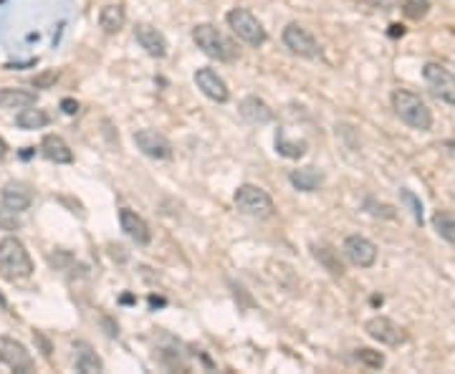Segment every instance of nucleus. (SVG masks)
Masks as SVG:
<instances>
[{
	"label": "nucleus",
	"mask_w": 455,
	"mask_h": 374,
	"mask_svg": "<svg viewBox=\"0 0 455 374\" xmlns=\"http://www.w3.org/2000/svg\"><path fill=\"white\" fill-rule=\"evenodd\" d=\"M392 109L400 117V122L417 131H430L433 129V112L428 104L422 101L417 94L407 92V89H395L392 92Z\"/></svg>",
	"instance_id": "1"
},
{
	"label": "nucleus",
	"mask_w": 455,
	"mask_h": 374,
	"mask_svg": "<svg viewBox=\"0 0 455 374\" xmlns=\"http://www.w3.org/2000/svg\"><path fill=\"white\" fill-rule=\"evenodd\" d=\"M34 273V261L28 256L26 245L15 236H8L0 240V276L8 281H23Z\"/></svg>",
	"instance_id": "2"
},
{
	"label": "nucleus",
	"mask_w": 455,
	"mask_h": 374,
	"mask_svg": "<svg viewBox=\"0 0 455 374\" xmlns=\"http://www.w3.org/2000/svg\"><path fill=\"white\" fill-rule=\"evenodd\" d=\"M192 41L205 56H210L215 61L231 64V61L238 59V46L212 23H200V26L192 28Z\"/></svg>",
	"instance_id": "3"
},
{
	"label": "nucleus",
	"mask_w": 455,
	"mask_h": 374,
	"mask_svg": "<svg viewBox=\"0 0 455 374\" xmlns=\"http://www.w3.org/2000/svg\"><path fill=\"white\" fill-rule=\"evenodd\" d=\"M233 200H236V208L243 215L258 217V220H266V217H270L276 213V205H273L270 195L263 187H258V185H240Z\"/></svg>",
	"instance_id": "4"
},
{
	"label": "nucleus",
	"mask_w": 455,
	"mask_h": 374,
	"mask_svg": "<svg viewBox=\"0 0 455 374\" xmlns=\"http://www.w3.org/2000/svg\"><path fill=\"white\" fill-rule=\"evenodd\" d=\"M225 20H228V26L233 28V33H236L238 38L245 41L248 46L258 48V46H263L266 41H268V33H266V28L261 26V20H258L256 15L248 10V8H233L231 13L225 15Z\"/></svg>",
	"instance_id": "5"
},
{
	"label": "nucleus",
	"mask_w": 455,
	"mask_h": 374,
	"mask_svg": "<svg viewBox=\"0 0 455 374\" xmlns=\"http://www.w3.org/2000/svg\"><path fill=\"white\" fill-rule=\"evenodd\" d=\"M422 79L428 84V89L435 94L440 101L455 106V73L445 66L435 64V61H428L422 66Z\"/></svg>",
	"instance_id": "6"
},
{
	"label": "nucleus",
	"mask_w": 455,
	"mask_h": 374,
	"mask_svg": "<svg viewBox=\"0 0 455 374\" xmlns=\"http://www.w3.org/2000/svg\"><path fill=\"white\" fill-rule=\"evenodd\" d=\"M284 46L289 48L294 56L298 59H317L322 48H319V41L311 36L306 28H301L298 23H289L284 28Z\"/></svg>",
	"instance_id": "7"
},
{
	"label": "nucleus",
	"mask_w": 455,
	"mask_h": 374,
	"mask_svg": "<svg viewBox=\"0 0 455 374\" xmlns=\"http://www.w3.org/2000/svg\"><path fill=\"white\" fill-rule=\"evenodd\" d=\"M364 331L375 339V342L384 344V347H400V344L407 342V334H405L403 326H397L392 319L387 316H375L370 322L364 324Z\"/></svg>",
	"instance_id": "8"
},
{
	"label": "nucleus",
	"mask_w": 455,
	"mask_h": 374,
	"mask_svg": "<svg viewBox=\"0 0 455 374\" xmlns=\"http://www.w3.org/2000/svg\"><path fill=\"white\" fill-rule=\"evenodd\" d=\"M0 361L13 372L26 374L34 369V357L26 349V344L15 342L10 336H0Z\"/></svg>",
	"instance_id": "9"
},
{
	"label": "nucleus",
	"mask_w": 455,
	"mask_h": 374,
	"mask_svg": "<svg viewBox=\"0 0 455 374\" xmlns=\"http://www.w3.org/2000/svg\"><path fill=\"white\" fill-rule=\"evenodd\" d=\"M134 145L142 154L152 159H170L172 157V145L165 134H159L157 129H137L134 131Z\"/></svg>",
	"instance_id": "10"
},
{
	"label": "nucleus",
	"mask_w": 455,
	"mask_h": 374,
	"mask_svg": "<svg viewBox=\"0 0 455 374\" xmlns=\"http://www.w3.org/2000/svg\"><path fill=\"white\" fill-rule=\"evenodd\" d=\"M344 256L359 268H372L377 263V245L364 236H349L342 245Z\"/></svg>",
	"instance_id": "11"
},
{
	"label": "nucleus",
	"mask_w": 455,
	"mask_h": 374,
	"mask_svg": "<svg viewBox=\"0 0 455 374\" xmlns=\"http://www.w3.org/2000/svg\"><path fill=\"white\" fill-rule=\"evenodd\" d=\"M134 38H137V43L150 53L152 59H165L167 56V48H170L167 46V38L150 23H137L134 26Z\"/></svg>",
	"instance_id": "12"
},
{
	"label": "nucleus",
	"mask_w": 455,
	"mask_h": 374,
	"mask_svg": "<svg viewBox=\"0 0 455 374\" xmlns=\"http://www.w3.org/2000/svg\"><path fill=\"white\" fill-rule=\"evenodd\" d=\"M195 84H198V89L205 96L212 99V101H218V104H225V101L231 99L228 84H225L218 76V71H212V69H198V71H195Z\"/></svg>",
	"instance_id": "13"
},
{
	"label": "nucleus",
	"mask_w": 455,
	"mask_h": 374,
	"mask_svg": "<svg viewBox=\"0 0 455 374\" xmlns=\"http://www.w3.org/2000/svg\"><path fill=\"white\" fill-rule=\"evenodd\" d=\"M119 225H122V230H124L127 236L132 238L137 245H150L152 230L142 215H137V213L129 210V208H122V210H119Z\"/></svg>",
	"instance_id": "14"
},
{
	"label": "nucleus",
	"mask_w": 455,
	"mask_h": 374,
	"mask_svg": "<svg viewBox=\"0 0 455 374\" xmlns=\"http://www.w3.org/2000/svg\"><path fill=\"white\" fill-rule=\"evenodd\" d=\"M0 200H3V208H8V210H15V213H23L31 208V203H34V195H31V190H28L23 182H8L6 187H3V195H0Z\"/></svg>",
	"instance_id": "15"
},
{
	"label": "nucleus",
	"mask_w": 455,
	"mask_h": 374,
	"mask_svg": "<svg viewBox=\"0 0 455 374\" xmlns=\"http://www.w3.org/2000/svg\"><path fill=\"white\" fill-rule=\"evenodd\" d=\"M238 112L251 124H268V122H273V109L258 96H245L240 101V106H238Z\"/></svg>",
	"instance_id": "16"
},
{
	"label": "nucleus",
	"mask_w": 455,
	"mask_h": 374,
	"mask_svg": "<svg viewBox=\"0 0 455 374\" xmlns=\"http://www.w3.org/2000/svg\"><path fill=\"white\" fill-rule=\"evenodd\" d=\"M41 154L56 164H71L73 162L71 147H68L59 134H46V137H43V142H41Z\"/></svg>",
	"instance_id": "17"
},
{
	"label": "nucleus",
	"mask_w": 455,
	"mask_h": 374,
	"mask_svg": "<svg viewBox=\"0 0 455 374\" xmlns=\"http://www.w3.org/2000/svg\"><path fill=\"white\" fill-rule=\"evenodd\" d=\"M127 23V10L124 6H119V3H109V6H104L99 10V26L104 33H109V36H114V33H119L122 28H124Z\"/></svg>",
	"instance_id": "18"
},
{
	"label": "nucleus",
	"mask_w": 455,
	"mask_h": 374,
	"mask_svg": "<svg viewBox=\"0 0 455 374\" xmlns=\"http://www.w3.org/2000/svg\"><path fill=\"white\" fill-rule=\"evenodd\" d=\"M291 185L301 192H317L324 185V172L317 167H301V170L291 172Z\"/></svg>",
	"instance_id": "19"
},
{
	"label": "nucleus",
	"mask_w": 455,
	"mask_h": 374,
	"mask_svg": "<svg viewBox=\"0 0 455 374\" xmlns=\"http://www.w3.org/2000/svg\"><path fill=\"white\" fill-rule=\"evenodd\" d=\"M36 94L28 89H0V106L3 109H23V106H34Z\"/></svg>",
	"instance_id": "20"
},
{
	"label": "nucleus",
	"mask_w": 455,
	"mask_h": 374,
	"mask_svg": "<svg viewBox=\"0 0 455 374\" xmlns=\"http://www.w3.org/2000/svg\"><path fill=\"white\" fill-rule=\"evenodd\" d=\"M15 124L20 127V129H43V127L48 124V114L43 112V109H36L34 106H23L18 112V117H15Z\"/></svg>",
	"instance_id": "21"
},
{
	"label": "nucleus",
	"mask_w": 455,
	"mask_h": 374,
	"mask_svg": "<svg viewBox=\"0 0 455 374\" xmlns=\"http://www.w3.org/2000/svg\"><path fill=\"white\" fill-rule=\"evenodd\" d=\"M433 228H435V233L442 240H448L450 245H455V213L438 210L433 215Z\"/></svg>",
	"instance_id": "22"
},
{
	"label": "nucleus",
	"mask_w": 455,
	"mask_h": 374,
	"mask_svg": "<svg viewBox=\"0 0 455 374\" xmlns=\"http://www.w3.org/2000/svg\"><path fill=\"white\" fill-rule=\"evenodd\" d=\"M76 347L81 349L79 354H76V369L79 372H86V374H92V372H101L104 369V364H101V359L96 354L92 352V347L89 344H84V342H79Z\"/></svg>",
	"instance_id": "23"
},
{
	"label": "nucleus",
	"mask_w": 455,
	"mask_h": 374,
	"mask_svg": "<svg viewBox=\"0 0 455 374\" xmlns=\"http://www.w3.org/2000/svg\"><path fill=\"white\" fill-rule=\"evenodd\" d=\"M276 150H278V154H284V157L298 159V157H303V152H306V142H286V134L284 131H278Z\"/></svg>",
	"instance_id": "24"
},
{
	"label": "nucleus",
	"mask_w": 455,
	"mask_h": 374,
	"mask_svg": "<svg viewBox=\"0 0 455 374\" xmlns=\"http://www.w3.org/2000/svg\"><path fill=\"white\" fill-rule=\"evenodd\" d=\"M314 256L319 258V261L324 263V268L329 271L331 276H342L344 273V266H342V261H339L337 258V253H334V250L331 248H314Z\"/></svg>",
	"instance_id": "25"
},
{
	"label": "nucleus",
	"mask_w": 455,
	"mask_h": 374,
	"mask_svg": "<svg viewBox=\"0 0 455 374\" xmlns=\"http://www.w3.org/2000/svg\"><path fill=\"white\" fill-rule=\"evenodd\" d=\"M354 359L359 361V364H364V367H370V369H382L384 367V354H382V352H375V349H367V347L356 349Z\"/></svg>",
	"instance_id": "26"
},
{
	"label": "nucleus",
	"mask_w": 455,
	"mask_h": 374,
	"mask_svg": "<svg viewBox=\"0 0 455 374\" xmlns=\"http://www.w3.org/2000/svg\"><path fill=\"white\" fill-rule=\"evenodd\" d=\"M403 13L407 15L410 20H422L430 13V0H405Z\"/></svg>",
	"instance_id": "27"
},
{
	"label": "nucleus",
	"mask_w": 455,
	"mask_h": 374,
	"mask_svg": "<svg viewBox=\"0 0 455 374\" xmlns=\"http://www.w3.org/2000/svg\"><path fill=\"white\" fill-rule=\"evenodd\" d=\"M18 228H20L18 213L8 210V208H0V230H8V233H13V230H18Z\"/></svg>",
	"instance_id": "28"
},
{
	"label": "nucleus",
	"mask_w": 455,
	"mask_h": 374,
	"mask_svg": "<svg viewBox=\"0 0 455 374\" xmlns=\"http://www.w3.org/2000/svg\"><path fill=\"white\" fill-rule=\"evenodd\" d=\"M400 195H403V203L410 205V210H412V217H415L417 223L422 225V203H420V200H417V197L412 195L410 190H403Z\"/></svg>",
	"instance_id": "29"
},
{
	"label": "nucleus",
	"mask_w": 455,
	"mask_h": 374,
	"mask_svg": "<svg viewBox=\"0 0 455 374\" xmlns=\"http://www.w3.org/2000/svg\"><path fill=\"white\" fill-rule=\"evenodd\" d=\"M56 79H59V71H46V73H41V76H36L34 86H38V89H51V86L56 84Z\"/></svg>",
	"instance_id": "30"
},
{
	"label": "nucleus",
	"mask_w": 455,
	"mask_h": 374,
	"mask_svg": "<svg viewBox=\"0 0 455 374\" xmlns=\"http://www.w3.org/2000/svg\"><path fill=\"white\" fill-rule=\"evenodd\" d=\"M356 3H364L370 8H380V10H395L400 8V0H356Z\"/></svg>",
	"instance_id": "31"
},
{
	"label": "nucleus",
	"mask_w": 455,
	"mask_h": 374,
	"mask_svg": "<svg viewBox=\"0 0 455 374\" xmlns=\"http://www.w3.org/2000/svg\"><path fill=\"white\" fill-rule=\"evenodd\" d=\"M367 205H370V208H375V210H370L372 215L395 217V208H389V205H377V203H372V200H367Z\"/></svg>",
	"instance_id": "32"
},
{
	"label": "nucleus",
	"mask_w": 455,
	"mask_h": 374,
	"mask_svg": "<svg viewBox=\"0 0 455 374\" xmlns=\"http://www.w3.org/2000/svg\"><path fill=\"white\" fill-rule=\"evenodd\" d=\"M61 109H64V114H68V117H71V114L79 112V104H76L73 99H64V101H61Z\"/></svg>",
	"instance_id": "33"
},
{
	"label": "nucleus",
	"mask_w": 455,
	"mask_h": 374,
	"mask_svg": "<svg viewBox=\"0 0 455 374\" xmlns=\"http://www.w3.org/2000/svg\"><path fill=\"white\" fill-rule=\"evenodd\" d=\"M392 31H389V36H405V26H400V23H395V26H389Z\"/></svg>",
	"instance_id": "34"
},
{
	"label": "nucleus",
	"mask_w": 455,
	"mask_h": 374,
	"mask_svg": "<svg viewBox=\"0 0 455 374\" xmlns=\"http://www.w3.org/2000/svg\"><path fill=\"white\" fill-rule=\"evenodd\" d=\"M6 154H8V145H6V139L0 137V159H6Z\"/></svg>",
	"instance_id": "35"
},
{
	"label": "nucleus",
	"mask_w": 455,
	"mask_h": 374,
	"mask_svg": "<svg viewBox=\"0 0 455 374\" xmlns=\"http://www.w3.org/2000/svg\"><path fill=\"white\" fill-rule=\"evenodd\" d=\"M0 309H8V301H6V296L0 294Z\"/></svg>",
	"instance_id": "36"
},
{
	"label": "nucleus",
	"mask_w": 455,
	"mask_h": 374,
	"mask_svg": "<svg viewBox=\"0 0 455 374\" xmlns=\"http://www.w3.org/2000/svg\"><path fill=\"white\" fill-rule=\"evenodd\" d=\"M445 147H450V150H455V139H448V142H445Z\"/></svg>",
	"instance_id": "37"
}]
</instances>
